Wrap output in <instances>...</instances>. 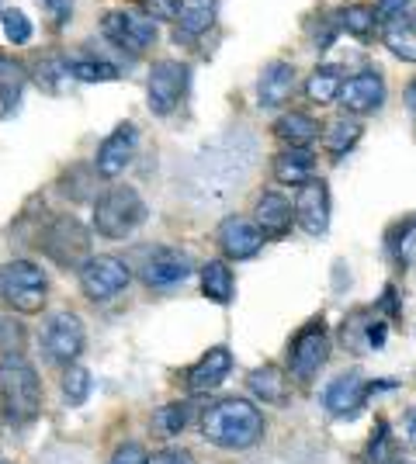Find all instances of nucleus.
<instances>
[{
    "instance_id": "6ab92c4d",
    "label": "nucleus",
    "mask_w": 416,
    "mask_h": 464,
    "mask_svg": "<svg viewBox=\"0 0 416 464\" xmlns=\"http://www.w3.org/2000/svg\"><path fill=\"white\" fill-rule=\"evenodd\" d=\"M233 371V353L229 347H212L208 353H201V361L188 371V388L201 395V392H212L226 382V374Z\"/></svg>"
},
{
    "instance_id": "20e7f679",
    "label": "nucleus",
    "mask_w": 416,
    "mask_h": 464,
    "mask_svg": "<svg viewBox=\"0 0 416 464\" xmlns=\"http://www.w3.org/2000/svg\"><path fill=\"white\" fill-rule=\"evenodd\" d=\"M35 246L63 271H80L91 260V232H87V226L80 222L77 215H56L39 232Z\"/></svg>"
},
{
    "instance_id": "0eeeda50",
    "label": "nucleus",
    "mask_w": 416,
    "mask_h": 464,
    "mask_svg": "<svg viewBox=\"0 0 416 464\" xmlns=\"http://www.w3.org/2000/svg\"><path fill=\"white\" fill-rule=\"evenodd\" d=\"M132 281V271L129 264L111 256V253H101V256H91L83 267H80V291L91 298V302H111L115 295L129 288Z\"/></svg>"
},
{
    "instance_id": "f3484780",
    "label": "nucleus",
    "mask_w": 416,
    "mask_h": 464,
    "mask_svg": "<svg viewBox=\"0 0 416 464\" xmlns=\"http://www.w3.org/2000/svg\"><path fill=\"white\" fill-rule=\"evenodd\" d=\"M295 94V66L285 63V59H275L264 66V73L257 80V97L264 108H281L288 104Z\"/></svg>"
},
{
    "instance_id": "1a4fd4ad",
    "label": "nucleus",
    "mask_w": 416,
    "mask_h": 464,
    "mask_svg": "<svg viewBox=\"0 0 416 464\" xmlns=\"http://www.w3.org/2000/svg\"><path fill=\"white\" fill-rule=\"evenodd\" d=\"M101 32L111 45H119L121 53L139 56L142 49H150L157 42V21L146 14H132V11H108L101 18Z\"/></svg>"
},
{
    "instance_id": "7ed1b4c3",
    "label": "nucleus",
    "mask_w": 416,
    "mask_h": 464,
    "mask_svg": "<svg viewBox=\"0 0 416 464\" xmlns=\"http://www.w3.org/2000/svg\"><path fill=\"white\" fill-rule=\"evenodd\" d=\"M146 201L136 188L129 184H119V188H108L104 194H98L94 201V229L104 239H125L146 222Z\"/></svg>"
},
{
    "instance_id": "f704fd0d",
    "label": "nucleus",
    "mask_w": 416,
    "mask_h": 464,
    "mask_svg": "<svg viewBox=\"0 0 416 464\" xmlns=\"http://www.w3.org/2000/svg\"><path fill=\"white\" fill-rule=\"evenodd\" d=\"M0 21H4V35H7V42H15V45H28V42H32V21L24 18L21 11H4Z\"/></svg>"
},
{
    "instance_id": "bb28decb",
    "label": "nucleus",
    "mask_w": 416,
    "mask_h": 464,
    "mask_svg": "<svg viewBox=\"0 0 416 464\" xmlns=\"http://www.w3.org/2000/svg\"><path fill=\"white\" fill-rule=\"evenodd\" d=\"M382 42H385L399 59L416 63V21L413 18L402 14V18L389 21V24L382 28Z\"/></svg>"
},
{
    "instance_id": "39448f33",
    "label": "nucleus",
    "mask_w": 416,
    "mask_h": 464,
    "mask_svg": "<svg viewBox=\"0 0 416 464\" xmlns=\"http://www.w3.org/2000/svg\"><path fill=\"white\" fill-rule=\"evenodd\" d=\"M49 295V281L45 271L32 260H11L0 267V302L11 312L21 315H35L45 305Z\"/></svg>"
},
{
    "instance_id": "a19ab883",
    "label": "nucleus",
    "mask_w": 416,
    "mask_h": 464,
    "mask_svg": "<svg viewBox=\"0 0 416 464\" xmlns=\"http://www.w3.org/2000/svg\"><path fill=\"white\" fill-rule=\"evenodd\" d=\"M146 464H195V454L184 450V447H163Z\"/></svg>"
},
{
    "instance_id": "9b49d317",
    "label": "nucleus",
    "mask_w": 416,
    "mask_h": 464,
    "mask_svg": "<svg viewBox=\"0 0 416 464\" xmlns=\"http://www.w3.org/2000/svg\"><path fill=\"white\" fill-rule=\"evenodd\" d=\"M139 150V129L132 121H121L111 136L98 146V156H94V174L104 177V180H115V177L125 174V167L132 163V156Z\"/></svg>"
},
{
    "instance_id": "f257e3e1",
    "label": "nucleus",
    "mask_w": 416,
    "mask_h": 464,
    "mask_svg": "<svg viewBox=\"0 0 416 464\" xmlns=\"http://www.w3.org/2000/svg\"><path fill=\"white\" fill-rule=\"evenodd\" d=\"M264 412L250 399H218L201 412V437L222 450H250L264 440Z\"/></svg>"
},
{
    "instance_id": "ddd939ff",
    "label": "nucleus",
    "mask_w": 416,
    "mask_h": 464,
    "mask_svg": "<svg viewBox=\"0 0 416 464\" xmlns=\"http://www.w3.org/2000/svg\"><path fill=\"white\" fill-rule=\"evenodd\" d=\"M295 222L309 236H323L330 229V188L326 180H305L295 194Z\"/></svg>"
},
{
    "instance_id": "aec40b11",
    "label": "nucleus",
    "mask_w": 416,
    "mask_h": 464,
    "mask_svg": "<svg viewBox=\"0 0 416 464\" xmlns=\"http://www.w3.org/2000/svg\"><path fill=\"white\" fill-rule=\"evenodd\" d=\"M218 14V0H178V39L191 35L198 39L205 35Z\"/></svg>"
},
{
    "instance_id": "c756f323",
    "label": "nucleus",
    "mask_w": 416,
    "mask_h": 464,
    "mask_svg": "<svg viewBox=\"0 0 416 464\" xmlns=\"http://www.w3.org/2000/svg\"><path fill=\"white\" fill-rule=\"evenodd\" d=\"M188 423H191V406L188 402H170V406L157 409V416H153V430L160 437H178Z\"/></svg>"
},
{
    "instance_id": "a878e982",
    "label": "nucleus",
    "mask_w": 416,
    "mask_h": 464,
    "mask_svg": "<svg viewBox=\"0 0 416 464\" xmlns=\"http://www.w3.org/2000/svg\"><path fill=\"white\" fill-rule=\"evenodd\" d=\"M21 87H24V70L15 59L0 56V118H11L18 111Z\"/></svg>"
},
{
    "instance_id": "b1692460",
    "label": "nucleus",
    "mask_w": 416,
    "mask_h": 464,
    "mask_svg": "<svg viewBox=\"0 0 416 464\" xmlns=\"http://www.w3.org/2000/svg\"><path fill=\"white\" fill-rule=\"evenodd\" d=\"M201 291L208 302L216 305H229L233 302V291H237V281H233V271L222 264V260H208L201 267Z\"/></svg>"
},
{
    "instance_id": "a211bd4d",
    "label": "nucleus",
    "mask_w": 416,
    "mask_h": 464,
    "mask_svg": "<svg viewBox=\"0 0 416 464\" xmlns=\"http://www.w3.org/2000/svg\"><path fill=\"white\" fill-rule=\"evenodd\" d=\"M254 218H257V229L264 232V239H281L295 222V205L288 198H281L277 191H267L257 198Z\"/></svg>"
},
{
    "instance_id": "473e14b6",
    "label": "nucleus",
    "mask_w": 416,
    "mask_h": 464,
    "mask_svg": "<svg viewBox=\"0 0 416 464\" xmlns=\"http://www.w3.org/2000/svg\"><path fill=\"white\" fill-rule=\"evenodd\" d=\"M70 70H73V80H80V83H111V80H119V66H111L104 59H77V63H70Z\"/></svg>"
},
{
    "instance_id": "c85d7f7f",
    "label": "nucleus",
    "mask_w": 416,
    "mask_h": 464,
    "mask_svg": "<svg viewBox=\"0 0 416 464\" xmlns=\"http://www.w3.org/2000/svg\"><path fill=\"white\" fill-rule=\"evenodd\" d=\"M35 80H39L45 91H53V94H60L63 87L73 80V70H70V63L60 56H49L42 59L39 66H35Z\"/></svg>"
},
{
    "instance_id": "72a5a7b5",
    "label": "nucleus",
    "mask_w": 416,
    "mask_h": 464,
    "mask_svg": "<svg viewBox=\"0 0 416 464\" xmlns=\"http://www.w3.org/2000/svg\"><path fill=\"white\" fill-rule=\"evenodd\" d=\"M364 464H399L396 458V444L389 437V426L378 423L372 440H368V450H364Z\"/></svg>"
},
{
    "instance_id": "a18cd8bd",
    "label": "nucleus",
    "mask_w": 416,
    "mask_h": 464,
    "mask_svg": "<svg viewBox=\"0 0 416 464\" xmlns=\"http://www.w3.org/2000/svg\"><path fill=\"white\" fill-rule=\"evenodd\" d=\"M0 464H11V461H0Z\"/></svg>"
},
{
    "instance_id": "cd10ccee",
    "label": "nucleus",
    "mask_w": 416,
    "mask_h": 464,
    "mask_svg": "<svg viewBox=\"0 0 416 464\" xmlns=\"http://www.w3.org/2000/svg\"><path fill=\"white\" fill-rule=\"evenodd\" d=\"M357 139H361V125H357L354 118H337V121L326 125L323 146H326L330 156H347L357 146Z\"/></svg>"
},
{
    "instance_id": "7c9ffc66",
    "label": "nucleus",
    "mask_w": 416,
    "mask_h": 464,
    "mask_svg": "<svg viewBox=\"0 0 416 464\" xmlns=\"http://www.w3.org/2000/svg\"><path fill=\"white\" fill-rule=\"evenodd\" d=\"M91 388H94L91 371L80 368V364H70V368H66V374H63V399H66L70 406H83V402L91 399Z\"/></svg>"
},
{
    "instance_id": "412c9836",
    "label": "nucleus",
    "mask_w": 416,
    "mask_h": 464,
    "mask_svg": "<svg viewBox=\"0 0 416 464\" xmlns=\"http://www.w3.org/2000/svg\"><path fill=\"white\" fill-rule=\"evenodd\" d=\"M319 121L313 115H305V111H285V115L275 121V136L285 142V146H292V150H309V142L319 139Z\"/></svg>"
},
{
    "instance_id": "393cba45",
    "label": "nucleus",
    "mask_w": 416,
    "mask_h": 464,
    "mask_svg": "<svg viewBox=\"0 0 416 464\" xmlns=\"http://www.w3.org/2000/svg\"><path fill=\"white\" fill-rule=\"evenodd\" d=\"M340 91H343V70L340 66H316L309 80H305V94L316 104H334L340 101Z\"/></svg>"
},
{
    "instance_id": "4be33fe9",
    "label": "nucleus",
    "mask_w": 416,
    "mask_h": 464,
    "mask_svg": "<svg viewBox=\"0 0 416 464\" xmlns=\"http://www.w3.org/2000/svg\"><path fill=\"white\" fill-rule=\"evenodd\" d=\"M313 170H316V156L313 150H285V153L275 156V177L281 184H305L313 180Z\"/></svg>"
},
{
    "instance_id": "2eb2a0df",
    "label": "nucleus",
    "mask_w": 416,
    "mask_h": 464,
    "mask_svg": "<svg viewBox=\"0 0 416 464\" xmlns=\"http://www.w3.org/2000/svg\"><path fill=\"white\" fill-rule=\"evenodd\" d=\"M340 104L343 111L351 115H372L385 104V80L378 70H361L354 77L343 80V91H340Z\"/></svg>"
},
{
    "instance_id": "2f4dec72",
    "label": "nucleus",
    "mask_w": 416,
    "mask_h": 464,
    "mask_svg": "<svg viewBox=\"0 0 416 464\" xmlns=\"http://www.w3.org/2000/svg\"><path fill=\"white\" fill-rule=\"evenodd\" d=\"M340 24H343L354 39H368L378 24L375 7H368V4H351V7H343V11H340Z\"/></svg>"
},
{
    "instance_id": "4468645a",
    "label": "nucleus",
    "mask_w": 416,
    "mask_h": 464,
    "mask_svg": "<svg viewBox=\"0 0 416 464\" xmlns=\"http://www.w3.org/2000/svg\"><path fill=\"white\" fill-rule=\"evenodd\" d=\"M216 243L229 260H250L264 246V232L257 229V222H250L243 215H229L218 222Z\"/></svg>"
},
{
    "instance_id": "ea45409f",
    "label": "nucleus",
    "mask_w": 416,
    "mask_h": 464,
    "mask_svg": "<svg viewBox=\"0 0 416 464\" xmlns=\"http://www.w3.org/2000/svg\"><path fill=\"white\" fill-rule=\"evenodd\" d=\"M406 7H410V0H378L375 4V21L385 28L389 21H396L406 14Z\"/></svg>"
},
{
    "instance_id": "f03ea898",
    "label": "nucleus",
    "mask_w": 416,
    "mask_h": 464,
    "mask_svg": "<svg viewBox=\"0 0 416 464\" xmlns=\"http://www.w3.org/2000/svg\"><path fill=\"white\" fill-rule=\"evenodd\" d=\"M0 409L15 426L32 423L42 412V382L24 353L0 357Z\"/></svg>"
},
{
    "instance_id": "37998d69",
    "label": "nucleus",
    "mask_w": 416,
    "mask_h": 464,
    "mask_svg": "<svg viewBox=\"0 0 416 464\" xmlns=\"http://www.w3.org/2000/svg\"><path fill=\"white\" fill-rule=\"evenodd\" d=\"M406 104H410V108L416 111V80L410 83V87H406Z\"/></svg>"
},
{
    "instance_id": "6e6552de",
    "label": "nucleus",
    "mask_w": 416,
    "mask_h": 464,
    "mask_svg": "<svg viewBox=\"0 0 416 464\" xmlns=\"http://www.w3.org/2000/svg\"><path fill=\"white\" fill-rule=\"evenodd\" d=\"M330 361V333L323 323H309V326L298 329V336L292 340V353H288V368L292 378L309 385L319 371L326 368Z\"/></svg>"
},
{
    "instance_id": "c9c22d12",
    "label": "nucleus",
    "mask_w": 416,
    "mask_h": 464,
    "mask_svg": "<svg viewBox=\"0 0 416 464\" xmlns=\"http://www.w3.org/2000/svg\"><path fill=\"white\" fill-rule=\"evenodd\" d=\"M24 350V326L18 319H0V357Z\"/></svg>"
},
{
    "instance_id": "dca6fc26",
    "label": "nucleus",
    "mask_w": 416,
    "mask_h": 464,
    "mask_svg": "<svg viewBox=\"0 0 416 464\" xmlns=\"http://www.w3.org/2000/svg\"><path fill=\"white\" fill-rule=\"evenodd\" d=\"M375 388L378 385H364L361 374H340L337 382H330L326 395H323V402H326V409H330V416L343 420V416H354L357 409L368 402V395H372Z\"/></svg>"
},
{
    "instance_id": "423d86ee",
    "label": "nucleus",
    "mask_w": 416,
    "mask_h": 464,
    "mask_svg": "<svg viewBox=\"0 0 416 464\" xmlns=\"http://www.w3.org/2000/svg\"><path fill=\"white\" fill-rule=\"evenodd\" d=\"M188 83H191L188 63H180V59H160V63H153L150 80H146L150 111L160 118L174 115L180 108V101H184V94H188Z\"/></svg>"
},
{
    "instance_id": "c03bdc74",
    "label": "nucleus",
    "mask_w": 416,
    "mask_h": 464,
    "mask_svg": "<svg viewBox=\"0 0 416 464\" xmlns=\"http://www.w3.org/2000/svg\"><path fill=\"white\" fill-rule=\"evenodd\" d=\"M399 464H410V461H399Z\"/></svg>"
},
{
    "instance_id": "f8f14e48",
    "label": "nucleus",
    "mask_w": 416,
    "mask_h": 464,
    "mask_svg": "<svg viewBox=\"0 0 416 464\" xmlns=\"http://www.w3.org/2000/svg\"><path fill=\"white\" fill-rule=\"evenodd\" d=\"M195 274L191 256L178 246H157L142 260V281L146 288H174L180 281H188Z\"/></svg>"
},
{
    "instance_id": "4c0bfd02",
    "label": "nucleus",
    "mask_w": 416,
    "mask_h": 464,
    "mask_svg": "<svg viewBox=\"0 0 416 464\" xmlns=\"http://www.w3.org/2000/svg\"><path fill=\"white\" fill-rule=\"evenodd\" d=\"M42 7H45V14L56 28H66L73 18V0H42Z\"/></svg>"
},
{
    "instance_id": "79ce46f5",
    "label": "nucleus",
    "mask_w": 416,
    "mask_h": 464,
    "mask_svg": "<svg viewBox=\"0 0 416 464\" xmlns=\"http://www.w3.org/2000/svg\"><path fill=\"white\" fill-rule=\"evenodd\" d=\"M399 440L410 447V450H416V406L402 416V423H399Z\"/></svg>"
},
{
    "instance_id": "9d476101",
    "label": "nucleus",
    "mask_w": 416,
    "mask_h": 464,
    "mask_svg": "<svg viewBox=\"0 0 416 464\" xmlns=\"http://www.w3.org/2000/svg\"><path fill=\"white\" fill-rule=\"evenodd\" d=\"M42 343H45V353H49V361H56V364H77V357L83 353V343H87V333H83V323H80V315L73 312H56L49 323H45V336H42Z\"/></svg>"
},
{
    "instance_id": "58836bf2",
    "label": "nucleus",
    "mask_w": 416,
    "mask_h": 464,
    "mask_svg": "<svg viewBox=\"0 0 416 464\" xmlns=\"http://www.w3.org/2000/svg\"><path fill=\"white\" fill-rule=\"evenodd\" d=\"M150 461V454H146V447L136 444V440H129V444H121L115 454H111V461L108 464H146Z\"/></svg>"
},
{
    "instance_id": "5701e85b",
    "label": "nucleus",
    "mask_w": 416,
    "mask_h": 464,
    "mask_svg": "<svg viewBox=\"0 0 416 464\" xmlns=\"http://www.w3.org/2000/svg\"><path fill=\"white\" fill-rule=\"evenodd\" d=\"M247 385H250V392L257 395L260 402H267V406H281V402H285V395H288L285 371L277 368V364L254 368V371H250V378H247Z\"/></svg>"
},
{
    "instance_id": "e433bc0d",
    "label": "nucleus",
    "mask_w": 416,
    "mask_h": 464,
    "mask_svg": "<svg viewBox=\"0 0 416 464\" xmlns=\"http://www.w3.org/2000/svg\"><path fill=\"white\" fill-rule=\"evenodd\" d=\"M142 11L153 21H178V0H142Z\"/></svg>"
}]
</instances>
